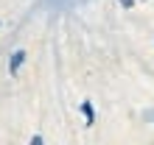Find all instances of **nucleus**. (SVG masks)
<instances>
[{
  "instance_id": "20e7f679",
  "label": "nucleus",
  "mask_w": 154,
  "mask_h": 145,
  "mask_svg": "<svg viewBox=\"0 0 154 145\" xmlns=\"http://www.w3.org/2000/svg\"><path fill=\"white\" fill-rule=\"evenodd\" d=\"M118 3H121L123 8H132V6H134V0H118Z\"/></svg>"
},
{
  "instance_id": "f257e3e1",
  "label": "nucleus",
  "mask_w": 154,
  "mask_h": 145,
  "mask_svg": "<svg viewBox=\"0 0 154 145\" xmlns=\"http://www.w3.org/2000/svg\"><path fill=\"white\" fill-rule=\"evenodd\" d=\"M25 56H28V53H25L23 48H17L11 56H8V72H11V75H17V72H20V67L25 64Z\"/></svg>"
},
{
  "instance_id": "f03ea898",
  "label": "nucleus",
  "mask_w": 154,
  "mask_h": 145,
  "mask_svg": "<svg viewBox=\"0 0 154 145\" xmlns=\"http://www.w3.org/2000/svg\"><path fill=\"white\" fill-rule=\"evenodd\" d=\"M81 114H84L87 126H93V123H95V109H93V103H90V101H84V103H81Z\"/></svg>"
},
{
  "instance_id": "7ed1b4c3",
  "label": "nucleus",
  "mask_w": 154,
  "mask_h": 145,
  "mask_svg": "<svg viewBox=\"0 0 154 145\" xmlns=\"http://www.w3.org/2000/svg\"><path fill=\"white\" fill-rule=\"evenodd\" d=\"M31 145H42V134H34V137H31Z\"/></svg>"
},
{
  "instance_id": "39448f33",
  "label": "nucleus",
  "mask_w": 154,
  "mask_h": 145,
  "mask_svg": "<svg viewBox=\"0 0 154 145\" xmlns=\"http://www.w3.org/2000/svg\"><path fill=\"white\" fill-rule=\"evenodd\" d=\"M143 117H146V120H154V112H143Z\"/></svg>"
}]
</instances>
